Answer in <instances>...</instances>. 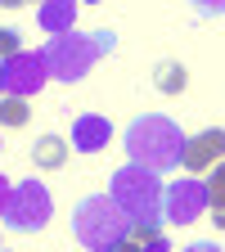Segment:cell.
<instances>
[{
    "label": "cell",
    "mask_w": 225,
    "mask_h": 252,
    "mask_svg": "<svg viewBox=\"0 0 225 252\" xmlns=\"http://www.w3.org/2000/svg\"><path fill=\"white\" fill-rule=\"evenodd\" d=\"M0 94H5V59H0Z\"/></svg>",
    "instance_id": "21"
},
{
    "label": "cell",
    "mask_w": 225,
    "mask_h": 252,
    "mask_svg": "<svg viewBox=\"0 0 225 252\" xmlns=\"http://www.w3.org/2000/svg\"><path fill=\"white\" fill-rule=\"evenodd\" d=\"M194 9L203 18H216V14H225V0H194Z\"/></svg>",
    "instance_id": "17"
},
{
    "label": "cell",
    "mask_w": 225,
    "mask_h": 252,
    "mask_svg": "<svg viewBox=\"0 0 225 252\" xmlns=\"http://www.w3.org/2000/svg\"><path fill=\"white\" fill-rule=\"evenodd\" d=\"M207 203L212 207H225V158L212 167V176H207Z\"/></svg>",
    "instance_id": "15"
},
{
    "label": "cell",
    "mask_w": 225,
    "mask_h": 252,
    "mask_svg": "<svg viewBox=\"0 0 225 252\" xmlns=\"http://www.w3.org/2000/svg\"><path fill=\"white\" fill-rule=\"evenodd\" d=\"M45 86V63H41V54H27V50H18V54H9L5 59V94H36Z\"/></svg>",
    "instance_id": "7"
},
{
    "label": "cell",
    "mask_w": 225,
    "mask_h": 252,
    "mask_svg": "<svg viewBox=\"0 0 225 252\" xmlns=\"http://www.w3.org/2000/svg\"><path fill=\"white\" fill-rule=\"evenodd\" d=\"M113 50V32H90V36H77V32H59L54 41H45L41 50V63H45V77H59V81H77L86 77V68L99 54Z\"/></svg>",
    "instance_id": "2"
},
{
    "label": "cell",
    "mask_w": 225,
    "mask_h": 252,
    "mask_svg": "<svg viewBox=\"0 0 225 252\" xmlns=\"http://www.w3.org/2000/svg\"><path fill=\"white\" fill-rule=\"evenodd\" d=\"M126 153H131V162L149 167V171H171L180 167V153H185V135H180V126L171 117H135L131 126H126V135H122Z\"/></svg>",
    "instance_id": "1"
},
{
    "label": "cell",
    "mask_w": 225,
    "mask_h": 252,
    "mask_svg": "<svg viewBox=\"0 0 225 252\" xmlns=\"http://www.w3.org/2000/svg\"><path fill=\"white\" fill-rule=\"evenodd\" d=\"M113 203L131 216V220H158L162 212V185H158V171L131 162L113 176Z\"/></svg>",
    "instance_id": "4"
},
{
    "label": "cell",
    "mask_w": 225,
    "mask_h": 252,
    "mask_svg": "<svg viewBox=\"0 0 225 252\" xmlns=\"http://www.w3.org/2000/svg\"><path fill=\"white\" fill-rule=\"evenodd\" d=\"M5 220L14 230H41L50 220V194L41 180H23L14 194H9V207H5Z\"/></svg>",
    "instance_id": "5"
},
{
    "label": "cell",
    "mask_w": 225,
    "mask_h": 252,
    "mask_svg": "<svg viewBox=\"0 0 225 252\" xmlns=\"http://www.w3.org/2000/svg\"><path fill=\"white\" fill-rule=\"evenodd\" d=\"M27 117H32V108H27L23 94H0V126H5V131L27 126Z\"/></svg>",
    "instance_id": "14"
},
{
    "label": "cell",
    "mask_w": 225,
    "mask_h": 252,
    "mask_svg": "<svg viewBox=\"0 0 225 252\" xmlns=\"http://www.w3.org/2000/svg\"><path fill=\"white\" fill-rule=\"evenodd\" d=\"M221 158H225V131H221V126H212V131H203V135H194V140H185L180 167L194 171V176H203V171H212V167L221 162Z\"/></svg>",
    "instance_id": "8"
},
{
    "label": "cell",
    "mask_w": 225,
    "mask_h": 252,
    "mask_svg": "<svg viewBox=\"0 0 225 252\" xmlns=\"http://www.w3.org/2000/svg\"><path fill=\"white\" fill-rule=\"evenodd\" d=\"M68 140L63 135H41L36 144H32V162H36V171H59L63 162H68Z\"/></svg>",
    "instance_id": "10"
},
{
    "label": "cell",
    "mask_w": 225,
    "mask_h": 252,
    "mask_svg": "<svg viewBox=\"0 0 225 252\" xmlns=\"http://www.w3.org/2000/svg\"><path fill=\"white\" fill-rule=\"evenodd\" d=\"M126 225H131V216L113 203V194H90V198H81V203L72 207V230H77V239H81L86 248H95V252L122 248Z\"/></svg>",
    "instance_id": "3"
},
{
    "label": "cell",
    "mask_w": 225,
    "mask_h": 252,
    "mask_svg": "<svg viewBox=\"0 0 225 252\" xmlns=\"http://www.w3.org/2000/svg\"><path fill=\"white\" fill-rule=\"evenodd\" d=\"M207 207V185L198 180H171V189H162V216L171 225H194Z\"/></svg>",
    "instance_id": "6"
},
{
    "label": "cell",
    "mask_w": 225,
    "mask_h": 252,
    "mask_svg": "<svg viewBox=\"0 0 225 252\" xmlns=\"http://www.w3.org/2000/svg\"><path fill=\"white\" fill-rule=\"evenodd\" d=\"M153 86L162 90V94H180L185 86H189V72H185V63H176V59H162L153 68Z\"/></svg>",
    "instance_id": "12"
},
{
    "label": "cell",
    "mask_w": 225,
    "mask_h": 252,
    "mask_svg": "<svg viewBox=\"0 0 225 252\" xmlns=\"http://www.w3.org/2000/svg\"><path fill=\"white\" fill-rule=\"evenodd\" d=\"M41 27L45 32H72V23H77V0H41Z\"/></svg>",
    "instance_id": "11"
},
{
    "label": "cell",
    "mask_w": 225,
    "mask_h": 252,
    "mask_svg": "<svg viewBox=\"0 0 225 252\" xmlns=\"http://www.w3.org/2000/svg\"><path fill=\"white\" fill-rule=\"evenodd\" d=\"M126 248H167V234L153 225V220H131L126 225Z\"/></svg>",
    "instance_id": "13"
},
{
    "label": "cell",
    "mask_w": 225,
    "mask_h": 252,
    "mask_svg": "<svg viewBox=\"0 0 225 252\" xmlns=\"http://www.w3.org/2000/svg\"><path fill=\"white\" fill-rule=\"evenodd\" d=\"M9 54H18V32L0 27V59H9Z\"/></svg>",
    "instance_id": "16"
},
{
    "label": "cell",
    "mask_w": 225,
    "mask_h": 252,
    "mask_svg": "<svg viewBox=\"0 0 225 252\" xmlns=\"http://www.w3.org/2000/svg\"><path fill=\"white\" fill-rule=\"evenodd\" d=\"M9 194H14V189L5 185V176H0V216H5V207H9Z\"/></svg>",
    "instance_id": "18"
},
{
    "label": "cell",
    "mask_w": 225,
    "mask_h": 252,
    "mask_svg": "<svg viewBox=\"0 0 225 252\" xmlns=\"http://www.w3.org/2000/svg\"><path fill=\"white\" fill-rule=\"evenodd\" d=\"M23 5H27V0H23ZM36 5H41V0H36Z\"/></svg>",
    "instance_id": "22"
},
{
    "label": "cell",
    "mask_w": 225,
    "mask_h": 252,
    "mask_svg": "<svg viewBox=\"0 0 225 252\" xmlns=\"http://www.w3.org/2000/svg\"><path fill=\"white\" fill-rule=\"evenodd\" d=\"M23 5V0H0V9H18Z\"/></svg>",
    "instance_id": "20"
},
{
    "label": "cell",
    "mask_w": 225,
    "mask_h": 252,
    "mask_svg": "<svg viewBox=\"0 0 225 252\" xmlns=\"http://www.w3.org/2000/svg\"><path fill=\"white\" fill-rule=\"evenodd\" d=\"M212 225H216V230H225V207H212Z\"/></svg>",
    "instance_id": "19"
},
{
    "label": "cell",
    "mask_w": 225,
    "mask_h": 252,
    "mask_svg": "<svg viewBox=\"0 0 225 252\" xmlns=\"http://www.w3.org/2000/svg\"><path fill=\"white\" fill-rule=\"evenodd\" d=\"M108 140H113V122H108V117L86 113V117H77V122H72V144H77L81 153H99Z\"/></svg>",
    "instance_id": "9"
}]
</instances>
